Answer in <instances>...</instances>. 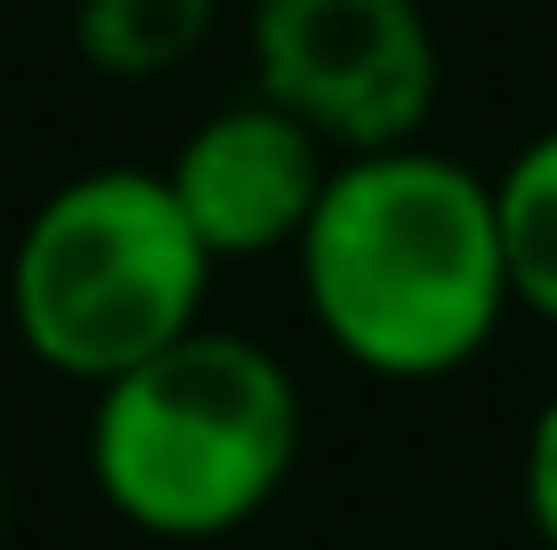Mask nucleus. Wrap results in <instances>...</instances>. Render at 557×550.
<instances>
[{
  "label": "nucleus",
  "instance_id": "1a4fd4ad",
  "mask_svg": "<svg viewBox=\"0 0 557 550\" xmlns=\"http://www.w3.org/2000/svg\"><path fill=\"white\" fill-rule=\"evenodd\" d=\"M0 535H9V478H0Z\"/></svg>",
  "mask_w": 557,
  "mask_h": 550
},
{
  "label": "nucleus",
  "instance_id": "423d86ee",
  "mask_svg": "<svg viewBox=\"0 0 557 550\" xmlns=\"http://www.w3.org/2000/svg\"><path fill=\"white\" fill-rule=\"evenodd\" d=\"M219 33V0H73V49L106 82H162Z\"/></svg>",
  "mask_w": 557,
  "mask_h": 550
},
{
  "label": "nucleus",
  "instance_id": "20e7f679",
  "mask_svg": "<svg viewBox=\"0 0 557 550\" xmlns=\"http://www.w3.org/2000/svg\"><path fill=\"white\" fill-rule=\"evenodd\" d=\"M251 89L332 155L429 138L445 49L420 0H251Z\"/></svg>",
  "mask_w": 557,
  "mask_h": 550
},
{
  "label": "nucleus",
  "instance_id": "7ed1b4c3",
  "mask_svg": "<svg viewBox=\"0 0 557 550\" xmlns=\"http://www.w3.org/2000/svg\"><path fill=\"white\" fill-rule=\"evenodd\" d=\"M210 276L219 259L186 227L162 170H73L16 227L9 325L41 372L106 389L202 325Z\"/></svg>",
  "mask_w": 557,
  "mask_h": 550
},
{
  "label": "nucleus",
  "instance_id": "6e6552de",
  "mask_svg": "<svg viewBox=\"0 0 557 550\" xmlns=\"http://www.w3.org/2000/svg\"><path fill=\"white\" fill-rule=\"evenodd\" d=\"M517 494H525L533 542L557 550V389L542 396V413L525 421V453H517Z\"/></svg>",
  "mask_w": 557,
  "mask_h": 550
},
{
  "label": "nucleus",
  "instance_id": "0eeeda50",
  "mask_svg": "<svg viewBox=\"0 0 557 550\" xmlns=\"http://www.w3.org/2000/svg\"><path fill=\"white\" fill-rule=\"evenodd\" d=\"M493 219H502V259H509L517 316L557 325V122L533 130V138L493 170Z\"/></svg>",
  "mask_w": 557,
  "mask_h": 550
},
{
  "label": "nucleus",
  "instance_id": "39448f33",
  "mask_svg": "<svg viewBox=\"0 0 557 550\" xmlns=\"http://www.w3.org/2000/svg\"><path fill=\"white\" fill-rule=\"evenodd\" d=\"M332 146L283 113L275 98H226L210 106L195 130L178 138V155L162 162L170 195H178L186 227L202 235V252L219 259H292L307 219L323 203V179H332Z\"/></svg>",
  "mask_w": 557,
  "mask_h": 550
},
{
  "label": "nucleus",
  "instance_id": "f257e3e1",
  "mask_svg": "<svg viewBox=\"0 0 557 550\" xmlns=\"http://www.w3.org/2000/svg\"><path fill=\"white\" fill-rule=\"evenodd\" d=\"M292 268L323 349L372 381H453L517 316L493 179L429 138L339 155Z\"/></svg>",
  "mask_w": 557,
  "mask_h": 550
},
{
  "label": "nucleus",
  "instance_id": "f03ea898",
  "mask_svg": "<svg viewBox=\"0 0 557 550\" xmlns=\"http://www.w3.org/2000/svg\"><path fill=\"white\" fill-rule=\"evenodd\" d=\"M307 445V396L267 340L195 325L89 389V486L146 542H226L259 526Z\"/></svg>",
  "mask_w": 557,
  "mask_h": 550
}]
</instances>
